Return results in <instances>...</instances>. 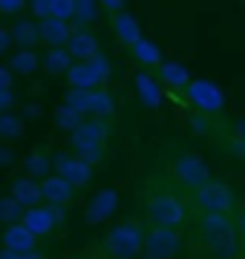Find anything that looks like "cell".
<instances>
[{
  "label": "cell",
  "mask_w": 245,
  "mask_h": 259,
  "mask_svg": "<svg viewBox=\"0 0 245 259\" xmlns=\"http://www.w3.org/2000/svg\"><path fill=\"white\" fill-rule=\"evenodd\" d=\"M93 170L95 167H90L87 161H81L75 153H61V156L55 158V173L64 179V182H69L72 187H87L90 185V182H93Z\"/></svg>",
  "instance_id": "10"
},
{
  "label": "cell",
  "mask_w": 245,
  "mask_h": 259,
  "mask_svg": "<svg viewBox=\"0 0 245 259\" xmlns=\"http://www.w3.org/2000/svg\"><path fill=\"white\" fill-rule=\"evenodd\" d=\"M55 127H61V130H66V133H72V130L84 121V115H78L72 107H66V104H61V107H55Z\"/></svg>",
  "instance_id": "28"
},
{
  "label": "cell",
  "mask_w": 245,
  "mask_h": 259,
  "mask_svg": "<svg viewBox=\"0 0 245 259\" xmlns=\"http://www.w3.org/2000/svg\"><path fill=\"white\" fill-rule=\"evenodd\" d=\"M12 81H15V72L9 66H0V90H12Z\"/></svg>",
  "instance_id": "39"
},
{
  "label": "cell",
  "mask_w": 245,
  "mask_h": 259,
  "mask_svg": "<svg viewBox=\"0 0 245 259\" xmlns=\"http://www.w3.org/2000/svg\"><path fill=\"white\" fill-rule=\"evenodd\" d=\"M242 3H245V0H242Z\"/></svg>",
  "instance_id": "45"
},
{
  "label": "cell",
  "mask_w": 245,
  "mask_h": 259,
  "mask_svg": "<svg viewBox=\"0 0 245 259\" xmlns=\"http://www.w3.org/2000/svg\"><path fill=\"white\" fill-rule=\"evenodd\" d=\"M115 210H118V187L107 185L90 199L84 219H87V225H98V222H104V219H110Z\"/></svg>",
  "instance_id": "11"
},
{
  "label": "cell",
  "mask_w": 245,
  "mask_h": 259,
  "mask_svg": "<svg viewBox=\"0 0 245 259\" xmlns=\"http://www.w3.org/2000/svg\"><path fill=\"white\" fill-rule=\"evenodd\" d=\"M115 112V101H113V95L107 93V90H101V87H98V90H93V101H90V115H93V118H110V115H113Z\"/></svg>",
  "instance_id": "23"
},
{
  "label": "cell",
  "mask_w": 245,
  "mask_h": 259,
  "mask_svg": "<svg viewBox=\"0 0 245 259\" xmlns=\"http://www.w3.org/2000/svg\"><path fill=\"white\" fill-rule=\"evenodd\" d=\"M23 219V207H20L12 196H6V199H0V222L3 225H15Z\"/></svg>",
  "instance_id": "31"
},
{
  "label": "cell",
  "mask_w": 245,
  "mask_h": 259,
  "mask_svg": "<svg viewBox=\"0 0 245 259\" xmlns=\"http://www.w3.org/2000/svg\"><path fill=\"white\" fill-rule=\"evenodd\" d=\"M110 29H113L115 40H118L121 47H127V49H130L133 44H139V40H142V26H139L136 15H130V12H124V9L113 15Z\"/></svg>",
  "instance_id": "14"
},
{
  "label": "cell",
  "mask_w": 245,
  "mask_h": 259,
  "mask_svg": "<svg viewBox=\"0 0 245 259\" xmlns=\"http://www.w3.org/2000/svg\"><path fill=\"white\" fill-rule=\"evenodd\" d=\"M133 58L142 64V69H156V66L161 64V49L153 44V40H147V37H142L139 44H133L130 47Z\"/></svg>",
  "instance_id": "21"
},
{
  "label": "cell",
  "mask_w": 245,
  "mask_h": 259,
  "mask_svg": "<svg viewBox=\"0 0 245 259\" xmlns=\"http://www.w3.org/2000/svg\"><path fill=\"white\" fill-rule=\"evenodd\" d=\"M38 66H40V61H38V55H35L32 49H20V52H15L12 61H9V69L18 72V75H32Z\"/></svg>",
  "instance_id": "25"
},
{
  "label": "cell",
  "mask_w": 245,
  "mask_h": 259,
  "mask_svg": "<svg viewBox=\"0 0 245 259\" xmlns=\"http://www.w3.org/2000/svg\"><path fill=\"white\" fill-rule=\"evenodd\" d=\"M188 124H190V130H193V133H211V115H205V112L193 115Z\"/></svg>",
  "instance_id": "35"
},
{
  "label": "cell",
  "mask_w": 245,
  "mask_h": 259,
  "mask_svg": "<svg viewBox=\"0 0 245 259\" xmlns=\"http://www.w3.org/2000/svg\"><path fill=\"white\" fill-rule=\"evenodd\" d=\"M0 245L6 250H15V253H29V250L38 248V236L23 222H15L6 225V231H0Z\"/></svg>",
  "instance_id": "12"
},
{
  "label": "cell",
  "mask_w": 245,
  "mask_h": 259,
  "mask_svg": "<svg viewBox=\"0 0 245 259\" xmlns=\"http://www.w3.org/2000/svg\"><path fill=\"white\" fill-rule=\"evenodd\" d=\"M72 196H75V187L69 185V182H64L58 173L40 179V199L47 204H52V207H64Z\"/></svg>",
  "instance_id": "15"
},
{
  "label": "cell",
  "mask_w": 245,
  "mask_h": 259,
  "mask_svg": "<svg viewBox=\"0 0 245 259\" xmlns=\"http://www.w3.org/2000/svg\"><path fill=\"white\" fill-rule=\"evenodd\" d=\"M185 239H182L179 228H150L144 233V256L147 259H173L182 250Z\"/></svg>",
  "instance_id": "7"
},
{
  "label": "cell",
  "mask_w": 245,
  "mask_h": 259,
  "mask_svg": "<svg viewBox=\"0 0 245 259\" xmlns=\"http://www.w3.org/2000/svg\"><path fill=\"white\" fill-rule=\"evenodd\" d=\"M95 15H98L95 0H75V15H72V20H78V26L81 29L90 26V23L95 20Z\"/></svg>",
  "instance_id": "30"
},
{
  "label": "cell",
  "mask_w": 245,
  "mask_h": 259,
  "mask_svg": "<svg viewBox=\"0 0 245 259\" xmlns=\"http://www.w3.org/2000/svg\"><path fill=\"white\" fill-rule=\"evenodd\" d=\"M72 147H84V144H107L110 139V127L104 118H90V121H81L72 133Z\"/></svg>",
  "instance_id": "13"
},
{
  "label": "cell",
  "mask_w": 245,
  "mask_h": 259,
  "mask_svg": "<svg viewBox=\"0 0 245 259\" xmlns=\"http://www.w3.org/2000/svg\"><path fill=\"white\" fill-rule=\"evenodd\" d=\"M15 107V93L12 90H0V112H9Z\"/></svg>",
  "instance_id": "37"
},
{
  "label": "cell",
  "mask_w": 245,
  "mask_h": 259,
  "mask_svg": "<svg viewBox=\"0 0 245 259\" xmlns=\"http://www.w3.org/2000/svg\"><path fill=\"white\" fill-rule=\"evenodd\" d=\"M69 66H72V58H69V52H66L64 47L49 49L47 55H44V69L52 72V75H64Z\"/></svg>",
  "instance_id": "24"
},
{
  "label": "cell",
  "mask_w": 245,
  "mask_h": 259,
  "mask_svg": "<svg viewBox=\"0 0 245 259\" xmlns=\"http://www.w3.org/2000/svg\"><path fill=\"white\" fill-rule=\"evenodd\" d=\"M72 15H75V0H52V18L72 20Z\"/></svg>",
  "instance_id": "33"
},
{
  "label": "cell",
  "mask_w": 245,
  "mask_h": 259,
  "mask_svg": "<svg viewBox=\"0 0 245 259\" xmlns=\"http://www.w3.org/2000/svg\"><path fill=\"white\" fill-rule=\"evenodd\" d=\"M12 199L26 210V207H35V204H40L44 199H40V182H35V179L29 176H20L12 182Z\"/></svg>",
  "instance_id": "19"
},
{
  "label": "cell",
  "mask_w": 245,
  "mask_h": 259,
  "mask_svg": "<svg viewBox=\"0 0 245 259\" xmlns=\"http://www.w3.org/2000/svg\"><path fill=\"white\" fill-rule=\"evenodd\" d=\"M75 150V156L81 158V161H87L90 167L101 164L104 158H107V147L104 144H84V147H72Z\"/></svg>",
  "instance_id": "29"
},
{
  "label": "cell",
  "mask_w": 245,
  "mask_h": 259,
  "mask_svg": "<svg viewBox=\"0 0 245 259\" xmlns=\"http://www.w3.org/2000/svg\"><path fill=\"white\" fill-rule=\"evenodd\" d=\"M64 49L69 52L72 61H90V58H95L98 52H101V49H98V37H95L90 29H78V32H72L69 40L64 44Z\"/></svg>",
  "instance_id": "16"
},
{
  "label": "cell",
  "mask_w": 245,
  "mask_h": 259,
  "mask_svg": "<svg viewBox=\"0 0 245 259\" xmlns=\"http://www.w3.org/2000/svg\"><path fill=\"white\" fill-rule=\"evenodd\" d=\"M29 9L38 20H47L52 18V0H29Z\"/></svg>",
  "instance_id": "34"
},
{
  "label": "cell",
  "mask_w": 245,
  "mask_h": 259,
  "mask_svg": "<svg viewBox=\"0 0 245 259\" xmlns=\"http://www.w3.org/2000/svg\"><path fill=\"white\" fill-rule=\"evenodd\" d=\"M0 259H23V253H15V250H0Z\"/></svg>",
  "instance_id": "42"
},
{
  "label": "cell",
  "mask_w": 245,
  "mask_h": 259,
  "mask_svg": "<svg viewBox=\"0 0 245 259\" xmlns=\"http://www.w3.org/2000/svg\"><path fill=\"white\" fill-rule=\"evenodd\" d=\"M190 202L199 213H231V216H236V210L242 207L236 190L219 179H208L205 185L190 190Z\"/></svg>",
  "instance_id": "2"
},
{
  "label": "cell",
  "mask_w": 245,
  "mask_h": 259,
  "mask_svg": "<svg viewBox=\"0 0 245 259\" xmlns=\"http://www.w3.org/2000/svg\"><path fill=\"white\" fill-rule=\"evenodd\" d=\"M20 222L26 225L35 236H49L58 225L64 222V207H52V204H35V207H26L23 210V219Z\"/></svg>",
  "instance_id": "9"
},
{
  "label": "cell",
  "mask_w": 245,
  "mask_h": 259,
  "mask_svg": "<svg viewBox=\"0 0 245 259\" xmlns=\"http://www.w3.org/2000/svg\"><path fill=\"white\" fill-rule=\"evenodd\" d=\"M90 101H93V90H66L64 104L72 107L78 115H90Z\"/></svg>",
  "instance_id": "27"
},
{
  "label": "cell",
  "mask_w": 245,
  "mask_h": 259,
  "mask_svg": "<svg viewBox=\"0 0 245 259\" xmlns=\"http://www.w3.org/2000/svg\"><path fill=\"white\" fill-rule=\"evenodd\" d=\"M23 259H47V256L38 253V250H29V253H23Z\"/></svg>",
  "instance_id": "44"
},
{
  "label": "cell",
  "mask_w": 245,
  "mask_h": 259,
  "mask_svg": "<svg viewBox=\"0 0 245 259\" xmlns=\"http://www.w3.org/2000/svg\"><path fill=\"white\" fill-rule=\"evenodd\" d=\"M66 83L69 90H98L107 78H110V61L98 52L90 61H75L66 69Z\"/></svg>",
  "instance_id": "5"
},
{
  "label": "cell",
  "mask_w": 245,
  "mask_h": 259,
  "mask_svg": "<svg viewBox=\"0 0 245 259\" xmlns=\"http://www.w3.org/2000/svg\"><path fill=\"white\" fill-rule=\"evenodd\" d=\"M144 233H147V228L139 219L121 222L118 228H113L104 236L101 250L110 259H133L136 253H142V248H144Z\"/></svg>",
  "instance_id": "3"
},
{
  "label": "cell",
  "mask_w": 245,
  "mask_h": 259,
  "mask_svg": "<svg viewBox=\"0 0 245 259\" xmlns=\"http://www.w3.org/2000/svg\"><path fill=\"white\" fill-rule=\"evenodd\" d=\"M0 161H12V150L0 147Z\"/></svg>",
  "instance_id": "43"
},
{
  "label": "cell",
  "mask_w": 245,
  "mask_h": 259,
  "mask_svg": "<svg viewBox=\"0 0 245 259\" xmlns=\"http://www.w3.org/2000/svg\"><path fill=\"white\" fill-rule=\"evenodd\" d=\"M38 29H40V40H44L49 49L64 47L66 40H69V35H72V26H69V20H58V18L40 20Z\"/></svg>",
  "instance_id": "18"
},
{
  "label": "cell",
  "mask_w": 245,
  "mask_h": 259,
  "mask_svg": "<svg viewBox=\"0 0 245 259\" xmlns=\"http://www.w3.org/2000/svg\"><path fill=\"white\" fill-rule=\"evenodd\" d=\"M185 90H188V101L193 104L199 112H205V115H217V112H222V107H225L222 90H219L217 83H211L208 78H190V83Z\"/></svg>",
  "instance_id": "8"
},
{
  "label": "cell",
  "mask_w": 245,
  "mask_h": 259,
  "mask_svg": "<svg viewBox=\"0 0 245 259\" xmlns=\"http://www.w3.org/2000/svg\"><path fill=\"white\" fill-rule=\"evenodd\" d=\"M234 222H236V236H239V242L245 245V207H239V210H236Z\"/></svg>",
  "instance_id": "38"
},
{
  "label": "cell",
  "mask_w": 245,
  "mask_h": 259,
  "mask_svg": "<svg viewBox=\"0 0 245 259\" xmlns=\"http://www.w3.org/2000/svg\"><path fill=\"white\" fill-rule=\"evenodd\" d=\"M156 75H159L156 81L170 87V90H185L190 83V69L185 64H179V61H161L156 66Z\"/></svg>",
  "instance_id": "17"
},
{
  "label": "cell",
  "mask_w": 245,
  "mask_h": 259,
  "mask_svg": "<svg viewBox=\"0 0 245 259\" xmlns=\"http://www.w3.org/2000/svg\"><path fill=\"white\" fill-rule=\"evenodd\" d=\"M144 216L153 228H182L188 219V204L173 193H153L144 202Z\"/></svg>",
  "instance_id": "4"
},
{
  "label": "cell",
  "mask_w": 245,
  "mask_h": 259,
  "mask_svg": "<svg viewBox=\"0 0 245 259\" xmlns=\"http://www.w3.org/2000/svg\"><path fill=\"white\" fill-rule=\"evenodd\" d=\"M196 242L202 250H208L219 259H236L245 248L236 236V222L231 213H199Z\"/></svg>",
  "instance_id": "1"
},
{
  "label": "cell",
  "mask_w": 245,
  "mask_h": 259,
  "mask_svg": "<svg viewBox=\"0 0 245 259\" xmlns=\"http://www.w3.org/2000/svg\"><path fill=\"white\" fill-rule=\"evenodd\" d=\"M133 83H136V93H139V98H142L144 107H150L153 110V107H159L161 104V83L156 81V75H150V72H144L142 69V72L136 75V81Z\"/></svg>",
  "instance_id": "20"
},
{
  "label": "cell",
  "mask_w": 245,
  "mask_h": 259,
  "mask_svg": "<svg viewBox=\"0 0 245 259\" xmlns=\"http://www.w3.org/2000/svg\"><path fill=\"white\" fill-rule=\"evenodd\" d=\"M98 3H101L104 9L110 12V15H115V12L124 9V0H98Z\"/></svg>",
  "instance_id": "40"
},
{
  "label": "cell",
  "mask_w": 245,
  "mask_h": 259,
  "mask_svg": "<svg viewBox=\"0 0 245 259\" xmlns=\"http://www.w3.org/2000/svg\"><path fill=\"white\" fill-rule=\"evenodd\" d=\"M23 133V121L12 112H0V139H18Z\"/></svg>",
  "instance_id": "32"
},
{
  "label": "cell",
  "mask_w": 245,
  "mask_h": 259,
  "mask_svg": "<svg viewBox=\"0 0 245 259\" xmlns=\"http://www.w3.org/2000/svg\"><path fill=\"white\" fill-rule=\"evenodd\" d=\"M170 176L176 179V185L196 190L199 185H205L211 179V170H208L205 158H199L196 153H179L170 161Z\"/></svg>",
  "instance_id": "6"
},
{
  "label": "cell",
  "mask_w": 245,
  "mask_h": 259,
  "mask_svg": "<svg viewBox=\"0 0 245 259\" xmlns=\"http://www.w3.org/2000/svg\"><path fill=\"white\" fill-rule=\"evenodd\" d=\"M12 49V32L0 29V52H9Z\"/></svg>",
  "instance_id": "41"
},
{
  "label": "cell",
  "mask_w": 245,
  "mask_h": 259,
  "mask_svg": "<svg viewBox=\"0 0 245 259\" xmlns=\"http://www.w3.org/2000/svg\"><path fill=\"white\" fill-rule=\"evenodd\" d=\"M23 167H26L29 179H44V176H49V156L44 150H32L26 156V161H23Z\"/></svg>",
  "instance_id": "26"
},
{
  "label": "cell",
  "mask_w": 245,
  "mask_h": 259,
  "mask_svg": "<svg viewBox=\"0 0 245 259\" xmlns=\"http://www.w3.org/2000/svg\"><path fill=\"white\" fill-rule=\"evenodd\" d=\"M40 40V29L35 20H20L18 26L12 29V44H18L20 49H32Z\"/></svg>",
  "instance_id": "22"
},
{
  "label": "cell",
  "mask_w": 245,
  "mask_h": 259,
  "mask_svg": "<svg viewBox=\"0 0 245 259\" xmlns=\"http://www.w3.org/2000/svg\"><path fill=\"white\" fill-rule=\"evenodd\" d=\"M26 9V0H0V15H18Z\"/></svg>",
  "instance_id": "36"
}]
</instances>
